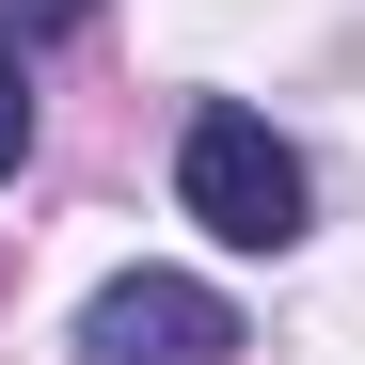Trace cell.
Listing matches in <instances>:
<instances>
[{"instance_id": "cell-1", "label": "cell", "mask_w": 365, "mask_h": 365, "mask_svg": "<svg viewBox=\"0 0 365 365\" xmlns=\"http://www.w3.org/2000/svg\"><path fill=\"white\" fill-rule=\"evenodd\" d=\"M175 207H191L222 255H286V238H302V143L270 128V111H191Z\"/></svg>"}, {"instance_id": "cell-2", "label": "cell", "mask_w": 365, "mask_h": 365, "mask_svg": "<svg viewBox=\"0 0 365 365\" xmlns=\"http://www.w3.org/2000/svg\"><path fill=\"white\" fill-rule=\"evenodd\" d=\"M238 349V302L191 270H111L80 302V365H222Z\"/></svg>"}, {"instance_id": "cell-3", "label": "cell", "mask_w": 365, "mask_h": 365, "mask_svg": "<svg viewBox=\"0 0 365 365\" xmlns=\"http://www.w3.org/2000/svg\"><path fill=\"white\" fill-rule=\"evenodd\" d=\"M16 143H32V64H16V32H0V175H16Z\"/></svg>"}, {"instance_id": "cell-4", "label": "cell", "mask_w": 365, "mask_h": 365, "mask_svg": "<svg viewBox=\"0 0 365 365\" xmlns=\"http://www.w3.org/2000/svg\"><path fill=\"white\" fill-rule=\"evenodd\" d=\"M64 16H96V0H0V32H16V48H32V32H64Z\"/></svg>"}]
</instances>
